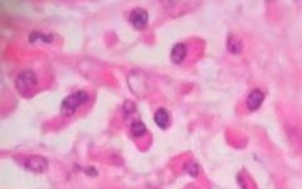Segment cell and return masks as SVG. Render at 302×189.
<instances>
[{
	"label": "cell",
	"mask_w": 302,
	"mask_h": 189,
	"mask_svg": "<svg viewBox=\"0 0 302 189\" xmlns=\"http://www.w3.org/2000/svg\"><path fill=\"white\" fill-rule=\"evenodd\" d=\"M38 86L37 76L33 71H23L19 73L15 80V87L18 92L24 97H30L34 94Z\"/></svg>",
	"instance_id": "cell-1"
},
{
	"label": "cell",
	"mask_w": 302,
	"mask_h": 189,
	"mask_svg": "<svg viewBox=\"0 0 302 189\" xmlns=\"http://www.w3.org/2000/svg\"><path fill=\"white\" fill-rule=\"evenodd\" d=\"M89 100V94L86 91H76L72 94L67 96L60 103V115L64 118H69L74 112L77 111L81 105Z\"/></svg>",
	"instance_id": "cell-2"
},
{
	"label": "cell",
	"mask_w": 302,
	"mask_h": 189,
	"mask_svg": "<svg viewBox=\"0 0 302 189\" xmlns=\"http://www.w3.org/2000/svg\"><path fill=\"white\" fill-rule=\"evenodd\" d=\"M149 22V14L146 10L141 8H135L131 13H130V23L134 26L135 29L141 31L148 26Z\"/></svg>",
	"instance_id": "cell-3"
},
{
	"label": "cell",
	"mask_w": 302,
	"mask_h": 189,
	"mask_svg": "<svg viewBox=\"0 0 302 189\" xmlns=\"http://www.w3.org/2000/svg\"><path fill=\"white\" fill-rule=\"evenodd\" d=\"M26 168L30 172L34 173H43L46 172L48 168V161L46 158L43 157H30L27 159Z\"/></svg>",
	"instance_id": "cell-4"
},
{
	"label": "cell",
	"mask_w": 302,
	"mask_h": 189,
	"mask_svg": "<svg viewBox=\"0 0 302 189\" xmlns=\"http://www.w3.org/2000/svg\"><path fill=\"white\" fill-rule=\"evenodd\" d=\"M263 100H265V94H263L262 91H260V90H254V91H252L251 94H248L247 97V107L251 111H256V110H258L261 107V105L263 103Z\"/></svg>",
	"instance_id": "cell-5"
},
{
	"label": "cell",
	"mask_w": 302,
	"mask_h": 189,
	"mask_svg": "<svg viewBox=\"0 0 302 189\" xmlns=\"http://www.w3.org/2000/svg\"><path fill=\"white\" fill-rule=\"evenodd\" d=\"M186 53H188V48L184 43H178L173 47L171 49V61L177 64L181 63L182 61L185 60Z\"/></svg>",
	"instance_id": "cell-6"
},
{
	"label": "cell",
	"mask_w": 302,
	"mask_h": 189,
	"mask_svg": "<svg viewBox=\"0 0 302 189\" xmlns=\"http://www.w3.org/2000/svg\"><path fill=\"white\" fill-rule=\"evenodd\" d=\"M155 123L161 129H166L170 125V115H169V112L165 109L157 110L156 114H155Z\"/></svg>",
	"instance_id": "cell-7"
},
{
	"label": "cell",
	"mask_w": 302,
	"mask_h": 189,
	"mask_svg": "<svg viewBox=\"0 0 302 189\" xmlns=\"http://www.w3.org/2000/svg\"><path fill=\"white\" fill-rule=\"evenodd\" d=\"M146 132V126L141 121H135L131 125V134L135 138H140Z\"/></svg>",
	"instance_id": "cell-8"
}]
</instances>
